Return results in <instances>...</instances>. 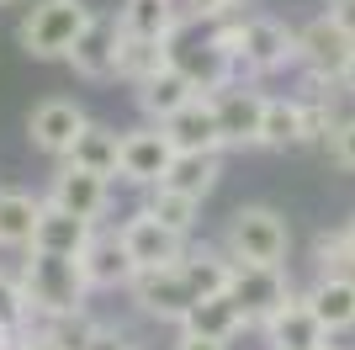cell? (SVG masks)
<instances>
[{"label":"cell","mask_w":355,"mask_h":350,"mask_svg":"<svg viewBox=\"0 0 355 350\" xmlns=\"http://www.w3.org/2000/svg\"><path fill=\"white\" fill-rule=\"evenodd\" d=\"M170 64V43H148V38H122L117 48V80H128V85H144L154 69H164Z\"/></svg>","instance_id":"4316f807"},{"label":"cell","mask_w":355,"mask_h":350,"mask_svg":"<svg viewBox=\"0 0 355 350\" xmlns=\"http://www.w3.org/2000/svg\"><path fill=\"white\" fill-rule=\"evenodd\" d=\"M154 128H164V138L175 144V154H218L223 149V128H218V112H212V96L186 101L170 122H154Z\"/></svg>","instance_id":"9a60e30c"},{"label":"cell","mask_w":355,"mask_h":350,"mask_svg":"<svg viewBox=\"0 0 355 350\" xmlns=\"http://www.w3.org/2000/svg\"><path fill=\"white\" fill-rule=\"evenodd\" d=\"M90 239H96V223H90V218H74V212H64V207L43 202V218H37V233H32V249H37V255L80 260Z\"/></svg>","instance_id":"2e32d148"},{"label":"cell","mask_w":355,"mask_h":350,"mask_svg":"<svg viewBox=\"0 0 355 350\" xmlns=\"http://www.w3.org/2000/svg\"><path fill=\"white\" fill-rule=\"evenodd\" d=\"M228 297L244 308L250 324H266L270 313H282V308L292 303V281H286L282 265H234Z\"/></svg>","instance_id":"8992f818"},{"label":"cell","mask_w":355,"mask_h":350,"mask_svg":"<svg viewBox=\"0 0 355 350\" xmlns=\"http://www.w3.org/2000/svg\"><path fill=\"white\" fill-rule=\"evenodd\" d=\"M37 218H43V202L32 191H0V244L6 249H32Z\"/></svg>","instance_id":"603a6c76"},{"label":"cell","mask_w":355,"mask_h":350,"mask_svg":"<svg viewBox=\"0 0 355 350\" xmlns=\"http://www.w3.org/2000/svg\"><path fill=\"white\" fill-rule=\"evenodd\" d=\"M239 6H244V0H180L186 22H207V27H218V22H228V16H239Z\"/></svg>","instance_id":"d6a6232c"},{"label":"cell","mask_w":355,"mask_h":350,"mask_svg":"<svg viewBox=\"0 0 355 350\" xmlns=\"http://www.w3.org/2000/svg\"><path fill=\"white\" fill-rule=\"evenodd\" d=\"M144 212H148V218H159L164 228H175L180 239H186V233L196 228V218H202V202H196V197H180V191H170V186H148Z\"/></svg>","instance_id":"83f0119b"},{"label":"cell","mask_w":355,"mask_h":350,"mask_svg":"<svg viewBox=\"0 0 355 350\" xmlns=\"http://www.w3.org/2000/svg\"><path fill=\"white\" fill-rule=\"evenodd\" d=\"M324 350H340V345H324Z\"/></svg>","instance_id":"b9f144b4"},{"label":"cell","mask_w":355,"mask_h":350,"mask_svg":"<svg viewBox=\"0 0 355 350\" xmlns=\"http://www.w3.org/2000/svg\"><path fill=\"white\" fill-rule=\"evenodd\" d=\"M324 149H329V160L340 165V170H355V117H340V122L329 128Z\"/></svg>","instance_id":"1f68e13d"},{"label":"cell","mask_w":355,"mask_h":350,"mask_svg":"<svg viewBox=\"0 0 355 350\" xmlns=\"http://www.w3.org/2000/svg\"><path fill=\"white\" fill-rule=\"evenodd\" d=\"M297 58L308 64V74L340 80L345 64L355 58V38H350V32H340L329 16H318V22H308V27L297 32Z\"/></svg>","instance_id":"7c38bea8"},{"label":"cell","mask_w":355,"mask_h":350,"mask_svg":"<svg viewBox=\"0 0 355 350\" xmlns=\"http://www.w3.org/2000/svg\"><path fill=\"white\" fill-rule=\"evenodd\" d=\"M218 175H223L218 154H175L159 186H170V191H180V197H196V202H202V197L218 186Z\"/></svg>","instance_id":"cb8c5ba5"},{"label":"cell","mask_w":355,"mask_h":350,"mask_svg":"<svg viewBox=\"0 0 355 350\" xmlns=\"http://www.w3.org/2000/svg\"><path fill=\"white\" fill-rule=\"evenodd\" d=\"M313 260H318V276H350V271H355L345 233H318V244H313Z\"/></svg>","instance_id":"f546056e"},{"label":"cell","mask_w":355,"mask_h":350,"mask_svg":"<svg viewBox=\"0 0 355 350\" xmlns=\"http://www.w3.org/2000/svg\"><path fill=\"white\" fill-rule=\"evenodd\" d=\"M329 22H334V27H340V32H350V38H355V0H329Z\"/></svg>","instance_id":"e575fe53"},{"label":"cell","mask_w":355,"mask_h":350,"mask_svg":"<svg viewBox=\"0 0 355 350\" xmlns=\"http://www.w3.org/2000/svg\"><path fill=\"white\" fill-rule=\"evenodd\" d=\"M0 324L11 335L32 329V303H27V287H21V271H0Z\"/></svg>","instance_id":"f1b7e54d"},{"label":"cell","mask_w":355,"mask_h":350,"mask_svg":"<svg viewBox=\"0 0 355 350\" xmlns=\"http://www.w3.org/2000/svg\"><path fill=\"white\" fill-rule=\"evenodd\" d=\"M117 48H122L117 16H112V11H96L85 22V32L74 38L69 64H74V74H85V80H112V74H117Z\"/></svg>","instance_id":"8fae6325"},{"label":"cell","mask_w":355,"mask_h":350,"mask_svg":"<svg viewBox=\"0 0 355 350\" xmlns=\"http://www.w3.org/2000/svg\"><path fill=\"white\" fill-rule=\"evenodd\" d=\"M244 324H250V319H244V308H239L228 292H212V297H196V303H191V313L180 319V329H186V335H207V340H223V345H228Z\"/></svg>","instance_id":"ffe728a7"},{"label":"cell","mask_w":355,"mask_h":350,"mask_svg":"<svg viewBox=\"0 0 355 350\" xmlns=\"http://www.w3.org/2000/svg\"><path fill=\"white\" fill-rule=\"evenodd\" d=\"M170 64L196 85V96H218L223 85H234V53L218 38H170Z\"/></svg>","instance_id":"277c9868"},{"label":"cell","mask_w":355,"mask_h":350,"mask_svg":"<svg viewBox=\"0 0 355 350\" xmlns=\"http://www.w3.org/2000/svg\"><path fill=\"white\" fill-rule=\"evenodd\" d=\"M186 22L180 0H122L117 6V27L122 38H148V43H170Z\"/></svg>","instance_id":"e0dca14e"},{"label":"cell","mask_w":355,"mask_h":350,"mask_svg":"<svg viewBox=\"0 0 355 350\" xmlns=\"http://www.w3.org/2000/svg\"><path fill=\"white\" fill-rule=\"evenodd\" d=\"M21 287H27V303L37 319H64V313H85L90 303V281L80 271V260H64V255H37L21 265Z\"/></svg>","instance_id":"6da1fadb"},{"label":"cell","mask_w":355,"mask_h":350,"mask_svg":"<svg viewBox=\"0 0 355 350\" xmlns=\"http://www.w3.org/2000/svg\"><path fill=\"white\" fill-rule=\"evenodd\" d=\"M266 101L254 85H223L212 96V112H218L223 128V149H254L260 144V128H266Z\"/></svg>","instance_id":"ba28073f"},{"label":"cell","mask_w":355,"mask_h":350,"mask_svg":"<svg viewBox=\"0 0 355 350\" xmlns=\"http://www.w3.org/2000/svg\"><path fill=\"white\" fill-rule=\"evenodd\" d=\"M302 297L313 303V313H318V324L329 335L355 329V276H318Z\"/></svg>","instance_id":"44dd1931"},{"label":"cell","mask_w":355,"mask_h":350,"mask_svg":"<svg viewBox=\"0 0 355 350\" xmlns=\"http://www.w3.org/2000/svg\"><path fill=\"white\" fill-rule=\"evenodd\" d=\"M90 117L80 112V101H64V96H53V101H37L27 117V138L32 149H43V154H53V160H64L74 149V138L85 133Z\"/></svg>","instance_id":"30bf717a"},{"label":"cell","mask_w":355,"mask_h":350,"mask_svg":"<svg viewBox=\"0 0 355 350\" xmlns=\"http://www.w3.org/2000/svg\"><path fill=\"white\" fill-rule=\"evenodd\" d=\"M340 233H345V244H350V260H355V212H350V223H345Z\"/></svg>","instance_id":"f35d334b"},{"label":"cell","mask_w":355,"mask_h":350,"mask_svg":"<svg viewBox=\"0 0 355 350\" xmlns=\"http://www.w3.org/2000/svg\"><path fill=\"white\" fill-rule=\"evenodd\" d=\"M6 340H11V329H6V324H0V345H6Z\"/></svg>","instance_id":"60d3db41"},{"label":"cell","mask_w":355,"mask_h":350,"mask_svg":"<svg viewBox=\"0 0 355 350\" xmlns=\"http://www.w3.org/2000/svg\"><path fill=\"white\" fill-rule=\"evenodd\" d=\"M80 271H85L90 292H112V287H128V281L138 276L117 233H96V239L85 244V255H80Z\"/></svg>","instance_id":"ac0fdd59"},{"label":"cell","mask_w":355,"mask_h":350,"mask_svg":"<svg viewBox=\"0 0 355 350\" xmlns=\"http://www.w3.org/2000/svg\"><path fill=\"white\" fill-rule=\"evenodd\" d=\"M297 144H302V101L297 96H270L260 149H297Z\"/></svg>","instance_id":"484cf974"},{"label":"cell","mask_w":355,"mask_h":350,"mask_svg":"<svg viewBox=\"0 0 355 350\" xmlns=\"http://www.w3.org/2000/svg\"><path fill=\"white\" fill-rule=\"evenodd\" d=\"M128 292H133V303L144 308L148 319H164V324H180L186 313H191V303H196V287L186 281V271H180V265L138 271V276L128 281Z\"/></svg>","instance_id":"5b68a950"},{"label":"cell","mask_w":355,"mask_h":350,"mask_svg":"<svg viewBox=\"0 0 355 350\" xmlns=\"http://www.w3.org/2000/svg\"><path fill=\"white\" fill-rule=\"evenodd\" d=\"M90 16L96 11H90L85 0H37V6L21 16L16 38H21V48H27L32 58H69L74 38L85 32Z\"/></svg>","instance_id":"7a4b0ae2"},{"label":"cell","mask_w":355,"mask_h":350,"mask_svg":"<svg viewBox=\"0 0 355 350\" xmlns=\"http://www.w3.org/2000/svg\"><path fill=\"white\" fill-rule=\"evenodd\" d=\"M133 90H138V112H144L148 122H170V117H175L186 101H196V85L175 69V64L154 69L144 85H133Z\"/></svg>","instance_id":"d6986e66"},{"label":"cell","mask_w":355,"mask_h":350,"mask_svg":"<svg viewBox=\"0 0 355 350\" xmlns=\"http://www.w3.org/2000/svg\"><path fill=\"white\" fill-rule=\"evenodd\" d=\"M260 329H266V345L270 350H324L329 340H334L324 324H318L313 303H308V297H297V292H292V303H286L282 313H270Z\"/></svg>","instance_id":"5bb4252c"},{"label":"cell","mask_w":355,"mask_h":350,"mask_svg":"<svg viewBox=\"0 0 355 350\" xmlns=\"http://www.w3.org/2000/svg\"><path fill=\"white\" fill-rule=\"evenodd\" d=\"M21 350H64V345L48 335V329H27V335H21Z\"/></svg>","instance_id":"8d00e7d4"},{"label":"cell","mask_w":355,"mask_h":350,"mask_svg":"<svg viewBox=\"0 0 355 350\" xmlns=\"http://www.w3.org/2000/svg\"><path fill=\"white\" fill-rule=\"evenodd\" d=\"M292 249V228L276 207H239L228 218V260L234 265H282Z\"/></svg>","instance_id":"3957f363"},{"label":"cell","mask_w":355,"mask_h":350,"mask_svg":"<svg viewBox=\"0 0 355 350\" xmlns=\"http://www.w3.org/2000/svg\"><path fill=\"white\" fill-rule=\"evenodd\" d=\"M69 165H80V170H96L106 175V181H117V165H122V133L106 128V122H85V133L74 138V149L64 154Z\"/></svg>","instance_id":"7402d4cb"},{"label":"cell","mask_w":355,"mask_h":350,"mask_svg":"<svg viewBox=\"0 0 355 350\" xmlns=\"http://www.w3.org/2000/svg\"><path fill=\"white\" fill-rule=\"evenodd\" d=\"M334 85H340L345 96H350V101H355V58H350V64H345V74H340V80H334Z\"/></svg>","instance_id":"74e56055"},{"label":"cell","mask_w":355,"mask_h":350,"mask_svg":"<svg viewBox=\"0 0 355 350\" xmlns=\"http://www.w3.org/2000/svg\"><path fill=\"white\" fill-rule=\"evenodd\" d=\"M85 350H138V345L122 335V329H106V324H96V335H90Z\"/></svg>","instance_id":"836d02e7"},{"label":"cell","mask_w":355,"mask_h":350,"mask_svg":"<svg viewBox=\"0 0 355 350\" xmlns=\"http://www.w3.org/2000/svg\"><path fill=\"white\" fill-rule=\"evenodd\" d=\"M180 271H186V281L196 287V297L228 292V281H234V260H228V249H186V255H180Z\"/></svg>","instance_id":"d4e9b609"},{"label":"cell","mask_w":355,"mask_h":350,"mask_svg":"<svg viewBox=\"0 0 355 350\" xmlns=\"http://www.w3.org/2000/svg\"><path fill=\"white\" fill-rule=\"evenodd\" d=\"M170 160H175V144L164 138V128H133L122 133V165H117V181H128V186H159L164 170H170Z\"/></svg>","instance_id":"9c48e42d"},{"label":"cell","mask_w":355,"mask_h":350,"mask_svg":"<svg viewBox=\"0 0 355 350\" xmlns=\"http://www.w3.org/2000/svg\"><path fill=\"white\" fill-rule=\"evenodd\" d=\"M0 350H21V335H11V340H6V345H0Z\"/></svg>","instance_id":"ab89813d"},{"label":"cell","mask_w":355,"mask_h":350,"mask_svg":"<svg viewBox=\"0 0 355 350\" xmlns=\"http://www.w3.org/2000/svg\"><path fill=\"white\" fill-rule=\"evenodd\" d=\"M170 350H228L223 345V340H207V335H186V329H180V340Z\"/></svg>","instance_id":"d590c367"},{"label":"cell","mask_w":355,"mask_h":350,"mask_svg":"<svg viewBox=\"0 0 355 350\" xmlns=\"http://www.w3.org/2000/svg\"><path fill=\"white\" fill-rule=\"evenodd\" d=\"M48 202L64 207V212H74V218H90V223H96L106 207H112V181L64 160V170L53 175V186H48Z\"/></svg>","instance_id":"4fadbf2b"},{"label":"cell","mask_w":355,"mask_h":350,"mask_svg":"<svg viewBox=\"0 0 355 350\" xmlns=\"http://www.w3.org/2000/svg\"><path fill=\"white\" fill-rule=\"evenodd\" d=\"M43 329L59 340L64 350H85L90 335H96V319H90V313H64V319H48Z\"/></svg>","instance_id":"4dcf8cb0"},{"label":"cell","mask_w":355,"mask_h":350,"mask_svg":"<svg viewBox=\"0 0 355 350\" xmlns=\"http://www.w3.org/2000/svg\"><path fill=\"white\" fill-rule=\"evenodd\" d=\"M122 249H128V260H133V271H159V265H180V255H186V239H180L175 228H164L159 218H148L144 207H138L133 218L117 228Z\"/></svg>","instance_id":"52a82bcc"}]
</instances>
